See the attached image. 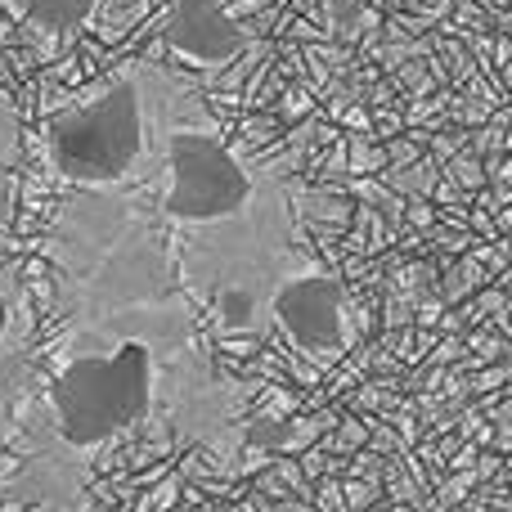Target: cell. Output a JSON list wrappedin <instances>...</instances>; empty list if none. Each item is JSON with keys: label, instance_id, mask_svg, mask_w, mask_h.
Here are the masks:
<instances>
[{"label": "cell", "instance_id": "1", "mask_svg": "<svg viewBox=\"0 0 512 512\" xmlns=\"http://www.w3.org/2000/svg\"><path fill=\"white\" fill-rule=\"evenodd\" d=\"M153 351L144 342H122L113 351H90L68 360L50 382V405L59 436L72 450H95L131 432L153 405Z\"/></svg>", "mask_w": 512, "mask_h": 512}, {"label": "cell", "instance_id": "2", "mask_svg": "<svg viewBox=\"0 0 512 512\" xmlns=\"http://www.w3.org/2000/svg\"><path fill=\"white\" fill-rule=\"evenodd\" d=\"M45 149L72 185H117L144 158V95L135 81L117 77L95 99L72 104L45 122Z\"/></svg>", "mask_w": 512, "mask_h": 512}, {"label": "cell", "instance_id": "3", "mask_svg": "<svg viewBox=\"0 0 512 512\" xmlns=\"http://www.w3.org/2000/svg\"><path fill=\"white\" fill-rule=\"evenodd\" d=\"M167 207L171 221L216 225L234 221L252 203V176L225 149V140L203 126H176L167 135Z\"/></svg>", "mask_w": 512, "mask_h": 512}, {"label": "cell", "instance_id": "4", "mask_svg": "<svg viewBox=\"0 0 512 512\" xmlns=\"http://www.w3.org/2000/svg\"><path fill=\"white\" fill-rule=\"evenodd\" d=\"M279 328L292 346L310 355H328L346 342V292L333 274H292L270 301Z\"/></svg>", "mask_w": 512, "mask_h": 512}, {"label": "cell", "instance_id": "5", "mask_svg": "<svg viewBox=\"0 0 512 512\" xmlns=\"http://www.w3.org/2000/svg\"><path fill=\"white\" fill-rule=\"evenodd\" d=\"M162 45L194 63H230L248 50V32L234 23L225 0H176L162 23Z\"/></svg>", "mask_w": 512, "mask_h": 512}, {"label": "cell", "instance_id": "6", "mask_svg": "<svg viewBox=\"0 0 512 512\" xmlns=\"http://www.w3.org/2000/svg\"><path fill=\"white\" fill-rule=\"evenodd\" d=\"M27 23H36L50 36H68L86 23V14L95 9V0H9Z\"/></svg>", "mask_w": 512, "mask_h": 512}, {"label": "cell", "instance_id": "7", "mask_svg": "<svg viewBox=\"0 0 512 512\" xmlns=\"http://www.w3.org/2000/svg\"><path fill=\"white\" fill-rule=\"evenodd\" d=\"M216 315H221V324L230 328V333H248L256 324V297L243 288H225L221 297H216Z\"/></svg>", "mask_w": 512, "mask_h": 512}, {"label": "cell", "instance_id": "8", "mask_svg": "<svg viewBox=\"0 0 512 512\" xmlns=\"http://www.w3.org/2000/svg\"><path fill=\"white\" fill-rule=\"evenodd\" d=\"M5 333H9V301L0 297V351H5Z\"/></svg>", "mask_w": 512, "mask_h": 512}]
</instances>
